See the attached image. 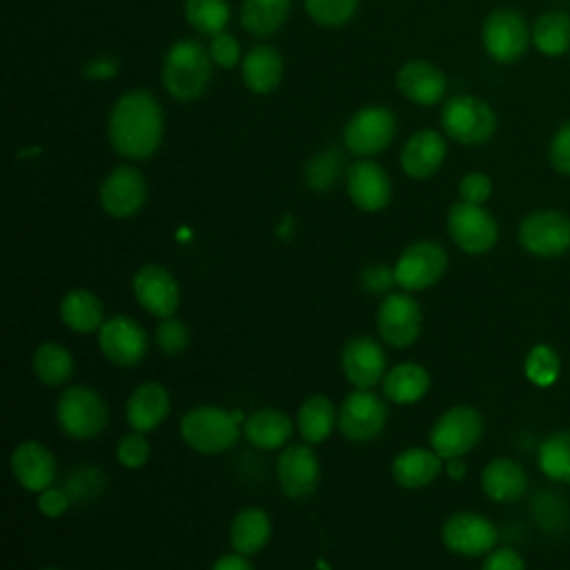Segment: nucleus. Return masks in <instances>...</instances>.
Wrapping results in <instances>:
<instances>
[{
  "mask_svg": "<svg viewBox=\"0 0 570 570\" xmlns=\"http://www.w3.org/2000/svg\"><path fill=\"white\" fill-rule=\"evenodd\" d=\"M107 136L122 158L151 156L163 138V111L154 94L134 89L116 100L107 122Z\"/></svg>",
  "mask_w": 570,
  "mask_h": 570,
  "instance_id": "obj_1",
  "label": "nucleus"
},
{
  "mask_svg": "<svg viewBox=\"0 0 570 570\" xmlns=\"http://www.w3.org/2000/svg\"><path fill=\"white\" fill-rule=\"evenodd\" d=\"M163 85L176 100H194L205 94L212 78V56L196 40H178L163 60Z\"/></svg>",
  "mask_w": 570,
  "mask_h": 570,
  "instance_id": "obj_2",
  "label": "nucleus"
},
{
  "mask_svg": "<svg viewBox=\"0 0 570 570\" xmlns=\"http://www.w3.org/2000/svg\"><path fill=\"white\" fill-rule=\"evenodd\" d=\"M243 428L234 412L214 405H198L183 414L180 439L200 454L227 452L240 436Z\"/></svg>",
  "mask_w": 570,
  "mask_h": 570,
  "instance_id": "obj_3",
  "label": "nucleus"
},
{
  "mask_svg": "<svg viewBox=\"0 0 570 570\" xmlns=\"http://www.w3.org/2000/svg\"><path fill=\"white\" fill-rule=\"evenodd\" d=\"M56 423L69 439H96L109 423V407L94 387L69 385L58 396Z\"/></svg>",
  "mask_w": 570,
  "mask_h": 570,
  "instance_id": "obj_4",
  "label": "nucleus"
},
{
  "mask_svg": "<svg viewBox=\"0 0 570 570\" xmlns=\"http://www.w3.org/2000/svg\"><path fill=\"white\" fill-rule=\"evenodd\" d=\"M483 436V416L470 405L445 410L430 428V448L445 461L465 456Z\"/></svg>",
  "mask_w": 570,
  "mask_h": 570,
  "instance_id": "obj_5",
  "label": "nucleus"
},
{
  "mask_svg": "<svg viewBox=\"0 0 570 570\" xmlns=\"http://www.w3.org/2000/svg\"><path fill=\"white\" fill-rule=\"evenodd\" d=\"M441 125L461 145H483L497 131V116L481 98L454 96L441 111Z\"/></svg>",
  "mask_w": 570,
  "mask_h": 570,
  "instance_id": "obj_6",
  "label": "nucleus"
},
{
  "mask_svg": "<svg viewBox=\"0 0 570 570\" xmlns=\"http://www.w3.org/2000/svg\"><path fill=\"white\" fill-rule=\"evenodd\" d=\"M423 312L412 292L394 289L387 296H383L376 312V330L385 345L396 350L410 347L419 338Z\"/></svg>",
  "mask_w": 570,
  "mask_h": 570,
  "instance_id": "obj_7",
  "label": "nucleus"
},
{
  "mask_svg": "<svg viewBox=\"0 0 570 570\" xmlns=\"http://www.w3.org/2000/svg\"><path fill=\"white\" fill-rule=\"evenodd\" d=\"M385 421L387 405L372 390L350 392L338 407V430L352 443H370L379 439Z\"/></svg>",
  "mask_w": 570,
  "mask_h": 570,
  "instance_id": "obj_8",
  "label": "nucleus"
},
{
  "mask_svg": "<svg viewBox=\"0 0 570 570\" xmlns=\"http://www.w3.org/2000/svg\"><path fill=\"white\" fill-rule=\"evenodd\" d=\"M448 269V252L434 240H416L407 245L396 265V285L405 292H421L436 285Z\"/></svg>",
  "mask_w": 570,
  "mask_h": 570,
  "instance_id": "obj_9",
  "label": "nucleus"
},
{
  "mask_svg": "<svg viewBox=\"0 0 570 570\" xmlns=\"http://www.w3.org/2000/svg\"><path fill=\"white\" fill-rule=\"evenodd\" d=\"M519 243L525 252L552 258L570 249V216L557 209H537L519 225Z\"/></svg>",
  "mask_w": 570,
  "mask_h": 570,
  "instance_id": "obj_10",
  "label": "nucleus"
},
{
  "mask_svg": "<svg viewBox=\"0 0 570 570\" xmlns=\"http://www.w3.org/2000/svg\"><path fill=\"white\" fill-rule=\"evenodd\" d=\"M448 232L465 254H485L497 245L499 225L483 205L459 200L448 212Z\"/></svg>",
  "mask_w": 570,
  "mask_h": 570,
  "instance_id": "obj_11",
  "label": "nucleus"
},
{
  "mask_svg": "<svg viewBox=\"0 0 570 570\" xmlns=\"http://www.w3.org/2000/svg\"><path fill=\"white\" fill-rule=\"evenodd\" d=\"M497 539V525L488 517L470 510L450 514L441 528L443 546L461 557L488 554L490 550H494Z\"/></svg>",
  "mask_w": 570,
  "mask_h": 570,
  "instance_id": "obj_12",
  "label": "nucleus"
},
{
  "mask_svg": "<svg viewBox=\"0 0 570 570\" xmlns=\"http://www.w3.org/2000/svg\"><path fill=\"white\" fill-rule=\"evenodd\" d=\"M394 129L396 118L387 107H363L347 120L343 129V142L354 156H374L390 145Z\"/></svg>",
  "mask_w": 570,
  "mask_h": 570,
  "instance_id": "obj_13",
  "label": "nucleus"
},
{
  "mask_svg": "<svg viewBox=\"0 0 570 570\" xmlns=\"http://www.w3.org/2000/svg\"><path fill=\"white\" fill-rule=\"evenodd\" d=\"M98 347L109 363L136 367L147 354V334L131 316L114 314L98 330Z\"/></svg>",
  "mask_w": 570,
  "mask_h": 570,
  "instance_id": "obj_14",
  "label": "nucleus"
},
{
  "mask_svg": "<svg viewBox=\"0 0 570 570\" xmlns=\"http://www.w3.org/2000/svg\"><path fill=\"white\" fill-rule=\"evenodd\" d=\"M131 289L136 303L156 318L174 316L180 305V285L176 276L158 263L138 267L131 278Z\"/></svg>",
  "mask_w": 570,
  "mask_h": 570,
  "instance_id": "obj_15",
  "label": "nucleus"
},
{
  "mask_svg": "<svg viewBox=\"0 0 570 570\" xmlns=\"http://www.w3.org/2000/svg\"><path fill=\"white\" fill-rule=\"evenodd\" d=\"M483 47L499 62L519 60L530 42L525 18L514 9H497L483 22Z\"/></svg>",
  "mask_w": 570,
  "mask_h": 570,
  "instance_id": "obj_16",
  "label": "nucleus"
},
{
  "mask_svg": "<svg viewBox=\"0 0 570 570\" xmlns=\"http://www.w3.org/2000/svg\"><path fill=\"white\" fill-rule=\"evenodd\" d=\"M278 488L289 499L309 497L321 479V463L309 443L285 445L276 459Z\"/></svg>",
  "mask_w": 570,
  "mask_h": 570,
  "instance_id": "obj_17",
  "label": "nucleus"
},
{
  "mask_svg": "<svg viewBox=\"0 0 570 570\" xmlns=\"http://www.w3.org/2000/svg\"><path fill=\"white\" fill-rule=\"evenodd\" d=\"M341 370L354 390H372L387 372V356L372 336H354L341 350Z\"/></svg>",
  "mask_w": 570,
  "mask_h": 570,
  "instance_id": "obj_18",
  "label": "nucleus"
},
{
  "mask_svg": "<svg viewBox=\"0 0 570 570\" xmlns=\"http://www.w3.org/2000/svg\"><path fill=\"white\" fill-rule=\"evenodd\" d=\"M98 198H100V207L109 216L129 218L145 205L147 183L136 167L118 165L105 176Z\"/></svg>",
  "mask_w": 570,
  "mask_h": 570,
  "instance_id": "obj_19",
  "label": "nucleus"
},
{
  "mask_svg": "<svg viewBox=\"0 0 570 570\" xmlns=\"http://www.w3.org/2000/svg\"><path fill=\"white\" fill-rule=\"evenodd\" d=\"M11 474L13 479L33 494H40L49 485H53V479L58 474V463L53 452L40 443V441H22L13 448L11 459Z\"/></svg>",
  "mask_w": 570,
  "mask_h": 570,
  "instance_id": "obj_20",
  "label": "nucleus"
},
{
  "mask_svg": "<svg viewBox=\"0 0 570 570\" xmlns=\"http://www.w3.org/2000/svg\"><path fill=\"white\" fill-rule=\"evenodd\" d=\"M347 196L363 212H381L392 200V183L374 160H356L347 167Z\"/></svg>",
  "mask_w": 570,
  "mask_h": 570,
  "instance_id": "obj_21",
  "label": "nucleus"
},
{
  "mask_svg": "<svg viewBox=\"0 0 570 570\" xmlns=\"http://www.w3.org/2000/svg\"><path fill=\"white\" fill-rule=\"evenodd\" d=\"M169 410L171 399L167 387L158 381H145L129 394L125 405V419L131 430L147 434L169 416Z\"/></svg>",
  "mask_w": 570,
  "mask_h": 570,
  "instance_id": "obj_22",
  "label": "nucleus"
},
{
  "mask_svg": "<svg viewBox=\"0 0 570 570\" xmlns=\"http://www.w3.org/2000/svg\"><path fill=\"white\" fill-rule=\"evenodd\" d=\"M396 87L416 105H436L445 94V76L428 60H410L399 69Z\"/></svg>",
  "mask_w": 570,
  "mask_h": 570,
  "instance_id": "obj_23",
  "label": "nucleus"
},
{
  "mask_svg": "<svg viewBox=\"0 0 570 570\" xmlns=\"http://www.w3.org/2000/svg\"><path fill=\"white\" fill-rule=\"evenodd\" d=\"M445 160V140L434 129H421L407 138L401 151V167L410 178L423 180L436 174Z\"/></svg>",
  "mask_w": 570,
  "mask_h": 570,
  "instance_id": "obj_24",
  "label": "nucleus"
},
{
  "mask_svg": "<svg viewBox=\"0 0 570 570\" xmlns=\"http://www.w3.org/2000/svg\"><path fill=\"white\" fill-rule=\"evenodd\" d=\"M443 472V459L432 448H405L392 461V479L405 490H421Z\"/></svg>",
  "mask_w": 570,
  "mask_h": 570,
  "instance_id": "obj_25",
  "label": "nucleus"
},
{
  "mask_svg": "<svg viewBox=\"0 0 570 570\" xmlns=\"http://www.w3.org/2000/svg\"><path fill=\"white\" fill-rule=\"evenodd\" d=\"M292 434H294V421L276 407L256 410L243 421V436L258 450L285 448Z\"/></svg>",
  "mask_w": 570,
  "mask_h": 570,
  "instance_id": "obj_26",
  "label": "nucleus"
},
{
  "mask_svg": "<svg viewBox=\"0 0 570 570\" xmlns=\"http://www.w3.org/2000/svg\"><path fill=\"white\" fill-rule=\"evenodd\" d=\"M272 537V519L258 505L240 508L229 523V543L232 550L245 557L261 552Z\"/></svg>",
  "mask_w": 570,
  "mask_h": 570,
  "instance_id": "obj_27",
  "label": "nucleus"
},
{
  "mask_svg": "<svg viewBox=\"0 0 570 570\" xmlns=\"http://www.w3.org/2000/svg\"><path fill=\"white\" fill-rule=\"evenodd\" d=\"M383 385V394L387 401L396 403V405H412L419 403L432 385L430 372L414 361H405L399 363L394 367H390L381 381Z\"/></svg>",
  "mask_w": 570,
  "mask_h": 570,
  "instance_id": "obj_28",
  "label": "nucleus"
},
{
  "mask_svg": "<svg viewBox=\"0 0 570 570\" xmlns=\"http://www.w3.org/2000/svg\"><path fill=\"white\" fill-rule=\"evenodd\" d=\"M528 476L512 459H492L481 472V490L497 503H512L525 494Z\"/></svg>",
  "mask_w": 570,
  "mask_h": 570,
  "instance_id": "obj_29",
  "label": "nucleus"
},
{
  "mask_svg": "<svg viewBox=\"0 0 570 570\" xmlns=\"http://www.w3.org/2000/svg\"><path fill=\"white\" fill-rule=\"evenodd\" d=\"M60 321L76 334L98 332L107 321L105 305L94 292L85 287H73L60 301Z\"/></svg>",
  "mask_w": 570,
  "mask_h": 570,
  "instance_id": "obj_30",
  "label": "nucleus"
},
{
  "mask_svg": "<svg viewBox=\"0 0 570 570\" xmlns=\"http://www.w3.org/2000/svg\"><path fill=\"white\" fill-rule=\"evenodd\" d=\"M338 428V410L325 394L307 396L296 412V430L309 445L323 443Z\"/></svg>",
  "mask_w": 570,
  "mask_h": 570,
  "instance_id": "obj_31",
  "label": "nucleus"
},
{
  "mask_svg": "<svg viewBox=\"0 0 570 570\" xmlns=\"http://www.w3.org/2000/svg\"><path fill=\"white\" fill-rule=\"evenodd\" d=\"M283 80V58L269 45L252 47L243 58V82L254 94H272Z\"/></svg>",
  "mask_w": 570,
  "mask_h": 570,
  "instance_id": "obj_32",
  "label": "nucleus"
},
{
  "mask_svg": "<svg viewBox=\"0 0 570 570\" xmlns=\"http://www.w3.org/2000/svg\"><path fill=\"white\" fill-rule=\"evenodd\" d=\"M31 370L36 379L47 387H60L71 381L76 361L67 345L58 341H45L31 356Z\"/></svg>",
  "mask_w": 570,
  "mask_h": 570,
  "instance_id": "obj_33",
  "label": "nucleus"
},
{
  "mask_svg": "<svg viewBox=\"0 0 570 570\" xmlns=\"http://www.w3.org/2000/svg\"><path fill=\"white\" fill-rule=\"evenodd\" d=\"M292 0H243L240 22L243 29L256 38L276 33L289 13Z\"/></svg>",
  "mask_w": 570,
  "mask_h": 570,
  "instance_id": "obj_34",
  "label": "nucleus"
},
{
  "mask_svg": "<svg viewBox=\"0 0 570 570\" xmlns=\"http://www.w3.org/2000/svg\"><path fill=\"white\" fill-rule=\"evenodd\" d=\"M532 42L543 56H561L570 49V16L563 11H548L537 18L532 27Z\"/></svg>",
  "mask_w": 570,
  "mask_h": 570,
  "instance_id": "obj_35",
  "label": "nucleus"
},
{
  "mask_svg": "<svg viewBox=\"0 0 570 570\" xmlns=\"http://www.w3.org/2000/svg\"><path fill=\"white\" fill-rule=\"evenodd\" d=\"M541 472L559 483H570V432H554L539 445Z\"/></svg>",
  "mask_w": 570,
  "mask_h": 570,
  "instance_id": "obj_36",
  "label": "nucleus"
},
{
  "mask_svg": "<svg viewBox=\"0 0 570 570\" xmlns=\"http://www.w3.org/2000/svg\"><path fill=\"white\" fill-rule=\"evenodd\" d=\"M187 22L203 36H216L229 22L227 0H185Z\"/></svg>",
  "mask_w": 570,
  "mask_h": 570,
  "instance_id": "obj_37",
  "label": "nucleus"
},
{
  "mask_svg": "<svg viewBox=\"0 0 570 570\" xmlns=\"http://www.w3.org/2000/svg\"><path fill=\"white\" fill-rule=\"evenodd\" d=\"M523 372H525L528 381L534 383L537 387H550L557 383V379L561 374V358L554 352V347H550L546 343L532 345L525 356Z\"/></svg>",
  "mask_w": 570,
  "mask_h": 570,
  "instance_id": "obj_38",
  "label": "nucleus"
},
{
  "mask_svg": "<svg viewBox=\"0 0 570 570\" xmlns=\"http://www.w3.org/2000/svg\"><path fill=\"white\" fill-rule=\"evenodd\" d=\"M341 167H343V156L341 151L336 149H325L321 154H316L307 169H305V183L314 189V191H327L338 174H341Z\"/></svg>",
  "mask_w": 570,
  "mask_h": 570,
  "instance_id": "obj_39",
  "label": "nucleus"
},
{
  "mask_svg": "<svg viewBox=\"0 0 570 570\" xmlns=\"http://www.w3.org/2000/svg\"><path fill=\"white\" fill-rule=\"evenodd\" d=\"M154 341L163 354L178 356L189 347L191 334H189V327L185 321H180L176 316H167V318H160V323L156 325Z\"/></svg>",
  "mask_w": 570,
  "mask_h": 570,
  "instance_id": "obj_40",
  "label": "nucleus"
},
{
  "mask_svg": "<svg viewBox=\"0 0 570 570\" xmlns=\"http://www.w3.org/2000/svg\"><path fill=\"white\" fill-rule=\"evenodd\" d=\"M358 0H305L309 18L323 27H341L352 20Z\"/></svg>",
  "mask_w": 570,
  "mask_h": 570,
  "instance_id": "obj_41",
  "label": "nucleus"
},
{
  "mask_svg": "<svg viewBox=\"0 0 570 570\" xmlns=\"http://www.w3.org/2000/svg\"><path fill=\"white\" fill-rule=\"evenodd\" d=\"M149 454H151V448H149L145 432L131 430V432L122 434L116 443V459L127 470L142 468L149 461Z\"/></svg>",
  "mask_w": 570,
  "mask_h": 570,
  "instance_id": "obj_42",
  "label": "nucleus"
},
{
  "mask_svg": "<svg viewBox=\"0 0 570 570\" xmlns=\"http://www.w3.org/2000/svg\"><path fill=\"white\" fill-rule=\"evenodd\" d=\"M105 479L96 465H78L65 483V490L71 499H91L102 492Z\"/></svg>",
  "mask_w": 570,
  "mask_h": 570,
  "instance_id": "obj_43",
  "label": "nucleus"
},
{
  "mask_svg": "<svg viewBox=\"0 0 570 570\" xmlns=\"http://www.w3.org/2000/svg\"><path fill=\"white\" fill-rule=\"evenodd\" d=\"M361 287L365 294L372 296H387L390 292H394L392 287L396 285V276H394V267H387L383 263H372L361 272Z\"/></svg>",
  "mask_w": 570,
  "mask_h": 570,
  "instance_id": "obj_44",
  "label": "nucleus"
},
{
  "mask_svg": "<svg viewBox=\"0 0 570 570\" xmlns=\"http://www.w3.org/2000/svg\"><path fill=\"white\" fill-rule=\"evenodd\" d=\"M492 194V183L483 171H470L459 180V198L470 205H483Z\"/></svg>",
  "mask_w": 570,
  "mask_h": 570,
  "instance_id": "obj_45",
  "label": "nucleus"
},
{
  "mask_svg": "<svg viewBox=\"0 0 570 570\" xmlns=\"http://www.w3.org/2000/svg\"><path fill=\"white\" fill-rule=\"evenodd\" d=\"M550 165L563 174L570 176V120L563 122L557 134L550 140V151H548Z\"/></svg>",
  "mask_w": 570,
  "mask_h": 570,
  "instance_id": "obj_46",
  "label": "nucleus"
},
{
  "mask_svg": "<svg viewBox=\"0 0 570 570\" xmlns=\"http://www.w3.org/2000/svg\"><path fill=\"white\" fill-rule=\"evenodd\" d=\"M209 56L216 65L229 69L240 60V47L236 42L234 36L220 31L216 36H212V45H209Z\"/></svg>",
  "mask_w": 570,
  "mask_h": 570,
  "instance_id": "obj_47",
  "label": "nucleus"
},
{
  "mask_svg": "<svg viewBox=\"0 0 570 570\" xmlns=\"http://www.w3.org/2000/svg\"><path fill=\"white\" fill-rule=\"evenodd\" d=\"M71 501L73 499L69 497V492L65 488L49 485L47 490H42L38 494V512L42 517H47V519H58V517H62L69 510Z\"/></svg>",
  "mask_w": 570,
  "mask_h": 570,
  "instance_id": "obj_48",
  "label": "nucleus"
},
{
  "mask_svg": "<svg viewBox=\"0 0 570 570\" xmlns=\"http://www.w3.org/2000/svg\"><path fill=\"white\" fill-rule=\"evenodd\" d=\"M481 570H525V563L517 550L494 548L485 554Z\"/></svg>",
  "mask_w": 570,
  "mask_h": 570,
  "instance_id": "obj_49",
  "label": "nucleus"
},
{
  "mask_svg": "<svg viewBox=\"0 0 570 570\" xmlns=\"http://www.w3.org/2000/svg\"><path fill=\"white\" fill-rule=\"evenodd\" d=\"M118 71V62L111 58V56H98V58H91L82 73L85 78L89 80H105V78H114Z\"/></svg>",
  "mask_w": 570,
  "mask_h": 570,
  "instance_id": "obj_50",
  "label": "nucleus"
},
{
  "mask_svg": "<svg viewBox=\"0 0 570 570\" xmlns=\"http://www.w3.org/2000/svg\"><path fill=\"white\" fill-rule=\"evenodd\" d=\"M209 570H254L252 561L245 554L238 552H227L223 557H218Z\"/></svg>",
  "mask_w": 570,
  "mask_h": 570,
  "instance_id": "obj_51",
  "label": "nucleus"
},
{
  "mask_svg": "<svg viewBox=\"0 0 570 570\" xmlns=\"http://www.w3.org/2000/svg\"><path fill=\"white\" fill-rule=\"evenodd\" d=\"M445 474L454 481L465 476V461L463 456H454V459H445Z\"/></svg>",
  "mask_w": 570,
  "mask_h": 570,
  "instance_id": "obj_52",
  "label": "nucleus"
},
{
  "mask_svg": "<svg viewBox=\"0 0 570 570\" xmlns=\"http://www.w3.org/2000/svg\"><path fill=\"white\" fill-rule=\"evenodd\" d=\"M42 570H58V568H53V566H47V568H42Z\"/></svg>",
  "mask_w": 570,
  "mask_h": 570,
  "instance_id": "obj_53",
  "label": "nucleus"
}]
</instances>
